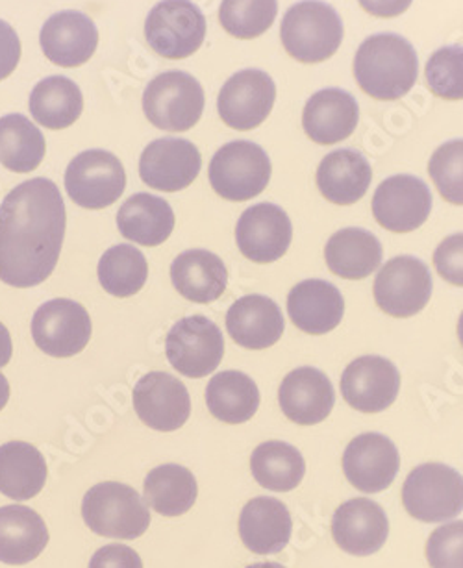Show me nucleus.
Here are the masks:
<instances>
[{
  "instance_id": "f257e3e1",
  "label": "nucleus",
  "mask_w": 463,
  "mask_h": 568,
  "mask_svg": "<svg viewBox=\"0 0 463 568\" xmlns=\"http://www.w3.org/2000/svg\"><path fill=\"white\" fill-rule=\"evenodd\" d=\"M66 226V202L52 180L10 191L0 204V280L18 290L43 284L62 254Z\"/></svg>"
},
{
  "instance_id": "f03ea898",
  "label": "nucleus",
  "mask_w": 463,
  "mask_h": 568,
  "mask_svg": "<svg viewBox=\"0 0 463 568\" xmlns=\"http://www.w3.org/2000/svg\"><path fill=\"white\" fill-rule=\"evenodd\" d=\"M354 77L358 85L376 101H399L417 82V52L402 36H371L354 57Z\"/></svg>"
},
{
  "instance_id": "7ed1b4c3",
  "label": "nucleus",
  "mask_w": 463,
  "mask_h": 568,
  "mask_svg": "<svg viewBox=\"0 0 463 568\" xmlns=\"http://www.w3.org/2000/svg\"><path fill=\"white\" fill-rule=\"evenodd\" d=\"M285 52L296 62L321 63L334 57L343 41V21L321 0H302L285 12L280 27Z\"/></svg>"
},
{
  "instance_id": "20e7f679",
  "label": "nucleus",
  "mask_w": 463,
  "mask_h": 568,
  "mask_svg": "<svg viewBox=\"0 0 463 568\" xmlns=\"http://www.w3.org/2000/svg\"><path fill=\"white\" fill-rule=\"evenodd\" d=\"M82 517L93 534L108 539L134 540L151 526V513L140 493L119 481L93 485L82 500Z\"/></svg>"
},
{
  "instance_id": "39448f33",
  "label": "nucleus",
  "mask_w": 463,
  "mask_h": 568,
  "mask_svg": "<svg viewBox=\"0 0 463 568\" xmlns=\"http://www.w3.org/2000/svg\"><path fill=\"white\" fill-rule=\"evenodd\" d=\"M407 515L421 523H445L463 511V476L443 463H424L407 474L402 487Z\"/></svg>"
},
{
  "instance_id": "423d86ee",
  "label": "nucleus",
  "mask_w": 463,
  "mask_h": 568,
  "mask_svg": "<svg viewBox=\"0 0 463 568\" xmlns=\"http://www.w3.org/2000/svg\"><path fill=\"white\" fill-rule=\"evenodd\" d=\"M149 123L165 132H188L201 121L204 90L184 71H165L152 79L143 93Z\"/></svg>"
},
{
  "instance_id": "0eeeda50",
  "label": "nucleus",
  "mask_w": 463,
  "mask_h": 568,
  "mask_svg": "<svg viewBox=\"0 0 463 568\" xmlns=\"http://www.w3.org/2000/svg\"><path fill=\"white\" fill-rule=\"evenodd\" d=\"M271 160L252 141H230L210 163V184L227 201L245 202L263 193L271 180Z\"/></svg>"
},
{
  "instance_id": "6e6552de",
  "label": "nucleus",
  "mask_w": 463,
  "mask_h": 568,
  "mask_svg": "<svg viewBox=\"0 0 463 568\" xmlns=\"http://www.w3.org/2000/svg\"><path fill=\"white\" fill-rule=\"evenodd\" d=\"M147 43L158 57H193L207 38V18L191 0H162L145 21Z\"/></svg>"
},
{
  "instance_id": "1a4fd4ad",
  "label": "nucleus",
  "mask_w": 463,
  "mask_h": 568,
  "mask_svg": "<svg viewBox=\"0 0 463 568\" xmlns=\"http://www.w3.org/2000/svg\"><path fill=\"white\" fill-rule=\"evenodd\" d=\"M127 173L112 152L93 149L74 156L66 171V191L77 206L104 210L123 195Z\"/></svg>"
},
{
  "instance_id": "9d476101",
  "label": "nucleus",
  "mask_w": 463,
  "mask_h": 568,
  "mask_svg": "<svg viewBox=\"0 0 463 568\" xmlns=\"http://www.w3.org/2000/svg\"><path fill=\"white\" fill-rule=\"evenodd\" d=\"M165 354L177 373L185 378H204L223 359V332L218 324L202 315L180 318L169 329Z\"/></svg>"
},
{
  "instance_id": "9b49d317",
  "label": "nucleus",
  "mask_w": 463,
  "mask_h": 568,
  "mask_svg": "<svg viewBox=\"0 0 463 568\" xmlns=\"http://www.w3.org/2000/svg\"><path fill=\"white\" fill-rule=\"evenodd\" d=\"M432 296V274L415 256L393 257L374 280V301L385 315L407 318L423 312Z\"/></svg>"
},
{
  "instance_id": "f8f14e48",
  "label": "nucleus",
  "mask_w": 463,
  "mask_h": 568,
  "mask_svg": "<svg viewBox=\"0 0 463 568\" xmlns=\"http://www.w3.org/2000/svg\"><path fill=\"white\" fill-rule=\"evenodd\" d=\"M91 317L85 307L69 298H54L38 307L32 318V337L51 357H73L90 345Z\"/></svg>"
},
{
  "instance_id": "ddd939ff",
  "label": "nucleus",
  "mask_w": 463,
  "mask_h": 568,
  "mask_svg": "<svg viewBox=\"0 0 463 568\" xmlns=\"http://www.w3.org/2000/svg\"><path fill=\"white\" fill-rule=\"evenodd\" d=\"M276 99V85L265 71L243 69L232 74L219 91V118L230 129L246 132L269 118Z\"/></svg>"
},
{
  "instance_id": "4468645a",
  "label": "nucleus",
  "mask_w": 463,
  "mask_h": 568,
  "mask_svg": "<svg viewBox=\"0 0 463 568\" xmlns=\"http://www.w3.org/2000/svg\"><path fill=\"white\" fill-rule=\"evenodd\" d=\"M432 212V193L423 180L396 174L384 180L373 196V215L382 229L407 234L426 223Z\"/></svg>"
},
{
  "instance_id": "2eb2a0df",
  "label": "nucleus",
  "mask_w": 463,
  "mask_h": 568,
  "mask_svg": "<svg viewBox=\"0 0 463 568\" xmlns=\"http://www.w3.org/2000/svg\"><path fill=\"white\" fill-rule=\"evenodd\" d=\"M201 152L191 141L162 138L145 146L140 158L143 184L163 193H177L195 182L201 173Z\"/></svg>"
},
{
  "instance_id": "dca6fc26",
  "label": "nucleus",
  "mask_w": 463,
  "mask_h": 568,
  "mask_svg": "<svg viewBox=\"0 0 463 568\" xmlns=\"http://www.w3.org/2000/svg\"><path fill=\"white\" fill-rule=\"evenodd\" d=\"M134 409L141 423L157 432H177L191 415L190 393L168 373H149L135 384Z\"/></svg>"
},
{
  "instance_id": "f3484780",
  "label": "nucleus",
  "mask_w": 463,
  "mask_h": 568,
  "mask_svg": "<svg viewBox=\"0 0 463 568\" xmlns=\"http://www.w3.org/2000/svg\"><path fill=\"white\" fill-rule=\"evenodd\" d=\"M401 374L382 356L358 357L341 376V395L356 412L380 413L396 400Z\"/></svg>"
},
{
  "instance_id": "a211bd4d",
  "label": "nucleus",
  "mask_w": 463,
  "mask_h": 568,
  "mask_svg": "<svg viewBox=\"0 0 463 568\" xmlns=\"http://www.w3.org/2000/svg\"><path fill=\"white\" fill-rule=\"evenodd\" d=\"M293 226L276 204L262 202L241 213L235 226V243L241 254L254 263H273L284 256L291 245Z\"/></svg>"
},
{
  "instance_id": "6ab92c4d",
  "label": "nucleus",
  "mask_w": 463,
  "mask_h": 568,
  "mask_svg": "<svg viewBox=\"0 0 463 568\" xmlns=\"http://www.w3.org/2000/svg\"><path fill=\"white\" fill-rule=\"evenodd\" d=\"M401 468V456L393 440L382 434H362L352 439L343 454V473L358 490L374 495L387 489Z\"/></svg>"
},
{
  "instance_id": "aec40b11",
  "label": "nucleus",
  "mask_w": 463,
  "mask_h": 568,
  "mask_svg": "<svg viewBox=\"0 0 463 568\" xmlns=\"http://www.w3.org/2000/svg\"><path fill=\"white\" fill-rule=\"evenodd\" d=\"M41 51L60 68H80L90 62L99 45V30L85 13L66 10L47 19L40 34Z\"/></svg>"
},
{
  "instance_id": "412c9836",
  "label": "nucleus",
  "mask_w": 463,
  "mask_h": 568,
  "mask_svg": "<svg viewBox=\"0 0 463 568\" xmlns=\"http://www.w3.org/2000/svg\"><path fill=\"white\" fill-rule=\"evenodd\" d=\"M335 545L351 556H371L390 535V520L382 506L369 498H354L335 509L332 517Z\"/></svg>"
},
{
  "instance_id": "4be33fe9",
  "label": "nucleus",
  "mask_w": 463,
  "mask_h": 568,
  "mask_svg": "<svg viewBox=\"0 0 463 568\" xmlns=\"http://www.w3.org/2000/svg\"><path fill=\"white\" fill-rule=\"evenodd\" d=\"M279 402L291 423L313 426L323 423L332 413L334 387L329 376L319 368H295L280 385Z\"/></svg>"
},
{
  "instance_id": "5701e85b",
  "label": "nucleus",
  "mask_w": 463,
  "mask_h": 568,
  "mask_svg": "<svg viewBox=\"0 0 463 568\" xmlns=\"http://www.w3.org/2000/svg\"><path fill=\"white\" fill-rule=\"evenodd\" d=\"M360 121V108L351 93L326 88L308 99L302 129L319 145H335L351 138Z\"/></svg>"
},
{
  "instance_id": "b1692460",
  "label": "nucleus",
  "mask_w": 463,
  "mask_h": 568,
  "mask_svg": "<svg viewBox=\"0 0 463 568\" xmlns=\"http://www.w3.org/2000/svg\"><path fill=\"white\" fill-rule=\"evenodd\" d=\"M227 329L243 348L263 351L276 345L284 334V315L269 296H241L227 313Z\"/></svg>"
},
{
  "instance_id": "393cba45",
  "label": "nucleus",
  "mask_w": 463,
  "mask_h": 568,
  "mask_svg": "<svg viewBox=\"0 0 463 568\" xmlns=\"http://www.w3.org/2000/svg\"><path fill=\"white\" fill-rule=\"evenodd\" d=\"M343 313L345 301L340 290L324 280H304L288 295V315L306 334H329L340 326Z\"/></svg>"
},
{
  "instance_id": "a878e982",
  "label": "nucleus",
  "mask_w": 463,
  "mask_h": 568,
  "mask_svg": "<svg viewBox=\"0 0 463 568\" xmlns=\"http://www.w3.org/2000/svg\"><path fill=\"white\" fill-rule=\"evenodd\" d=\"M290 509L284 501L271 496H258L246 501L240 515V537L243 545L258 556H271L284 550L291 539Z\"/></svg>"
},
{
  "instance_id": "bb28decb",
  "label": "nucleus",
  "mask_w": 463,
  "mask_h": 568,
  "mask_svg": "<svg viewBox=\"0 0 463 568\" xmlns=\"http://www.w3.org/2000/svg\"><path fill=\"white\" fill-rule=\"evenodd\" d=\"M373 169L368 158L354 149L330 152L319 163L318 187L326 201L351 206L368 193Z\"/></svg>"
},
{
  "instance_id": "cd10ccee",
  "label": "nucleus",
  "mask_w": 463,
  "mask_h": 568,
  "mask_svg": "<svg viewBox=\"0 0 463 568\" xmlns=\"http://www.w3.org/2000/svg\"><path fill=\"white\" fill-rule=\"evenodd\" d=\"M171 282L185 301L210 304L227 290L229 271L218 254L193 248L174 257Z\"/></svg>"
},
{
  "instance_id": "c85d7f7f",
  "label": "nucleus",
  "mask_w": 463,
  "mask_h": 568,
  "mask_svg": "<svg viewBox=\"0 0 463 568\" xmlns=\"http://www.w3.org/2000/svg\"><path fill=\"white\" fill-rule=\"evenodd\" d=\"M49 545V529L41 515L27 506L0 507V562L27 565Z\"/></svg>"
},
{
  "instance_id": "c756f323",
  "label": "nucleus",
  "mask_w": 463,
  "mask_h": 568,
  "mask_svg": "<svg viewBox=\"0 0 463 568\" xmlns=\"http://www.w3.org/2000/svg\"><path fill=\"white\" fill-rule=\"evenodd\" d=\"M118 229L124 240L141 246H158L171 237L174 212L162 196L138 193L119 207Z\"/></svg>"
},
{
  "instance_id": "7c9ffc66",
  "label": "nucleus",
  "mask_w": 463,
  "mask_h": 568,
  "mask_svg": "<svg viewBox=\"0 0 463 568\" xmlns=\"http://www.w3.org/2000/svg\"><path fill=\"white\" fill-rule=\"evenodd\" d=\"M47 481L46 457L34 445L12 440L0 446V493L23 501L40 495Z\"/></svg>"
},
{
  "instance_id": "2f4dec72",
  "label": "nucleus",
  "mask_w": 463,
  "mask_h": 568,
  "mask_svg": "<svg viewBox=\"0 0 463 568\" xmlns=\"http://www.w3.org/2000/svg\"><path fill=\"white\" fill-rule=\"evenodd\" d=\"M324 260L335 276L363 280L380 267L382 245L379 237L368 230L343 229L330 237Z\"/></svg>"
},
{
  "instance_id": "473e14b6",
  "label": "nucleus",
  "mask_w": 463,
  "mask_h": 568,
  "mask_svg": "<svg viewBox=\"0 0 463 568\" xmlns=\"http://www.w3.org/2000/svg\"><path fill=\"white\" fill-rule=\"evenodd\" d=\"M29 108L36 123L49 130H66L82 115L84 97L68 77H49L30 93Z\"/></svg>"
},
{
  "instance_id": "72a5a7b5",
  "label": "nucleus",
  "mask_w": 463,
  "mask_h": 568,
  "mask_svg": "<svg viewBox=\"0 0 463 568\" xmlns=\"http://www.w3.org/2000/svg\"><path fill=\"white\" fill-rule=\"evenodd\" d=\"M197 495L195 476L177 463L152 468L143 484V500L163 517H180L190 511Z\"/></svg>"
},
{
  "instance_id": "f704fd0d",
  "label": "nucleus",
  "mask_w": 463,
  "mask_h": 568,
  "mask_svg": "<svg viewBox=\"0 0 463 568\" xmlns=\"http://www.w3.org/2000/svg\"><path fill=\"white\" fill-rule=\"evenodd\" d=\"M208 409L227 424H243L256 415L260 390L254 379L240 371H224L210 379L207 387Z\"/></svg>"
},
{
  "instance_id": "c9c22d12",
  "label": "nucleus",
  "mask_w": 463,
  "mask_h": 568,
  "mask_svg": "<svg viewBox=\"0 0 463 568\" xmlns=\"http://www.w3.org/2000/svg\"><path fill=\"white\" fill-rule=\"evenodd\" d=\"M47 143L41 130L21 113L0 118V163L12 173H32L46 158Z\"/></svg>"
},
{
  "instance_id": "e433bc0d",
  "label": "nucleus",
  "mask_w": 463,
  "mask_h": 568,
  "mask_svg": "<svg viewBox=\"0 0 463 568\" xmlns=\"http://www.w3.org/2000/svg\"><path fill=\"white\" fill-rule=\"evenodd\" d=\"M251 470L263 489L288 493L301 484L306 463L295 446L284 440H268L252 452Z\"/></svg>"
},
{
  "instance_id": "4c0bfd02",
  "label": "nucleus",
  "mask_w": 463,
  "mask_h": 568,
  "mask_svg": "<svg viewBox=\"0 0 463 568\" xmlns=\"http://www.w3.org/2000/svg\"><path fill=\"white\" fill-rule=\"evenodd\" d=\"M97 274L102 290L107 291L108 295L129 298L138 295L147 284L149 263L143 252L129 243H123L108 248L102 254Z\"/></svg>"
},
{
  "instance_id": "58836bf2",
  "label": "nucleus",
  "mask_w": 463,
  "mask_h": 568,
  "mask_svg": "<svg viewBox=\"0 0 463 568\" xmlns=\"http://www.w3.org/2000/svg\"><path fill=\"white\" fill-rule=\"evenodd\" d=\"M279 0H223L219 21L238 40H254L273 27Z\"/></svg>"
},
{
  "instance_id": "ea45409f",
  "label": "nucleus",
  "mask_w": 463,
  "mask_h": 568,
  "mask_svg": "<svg viewBox=\"0 0 463 568\" xmlns=\"http://www.w3.org/2000/svg\"><path fill=\"white\" fill-rule=\"evenodd\" d=\"M426 82L435 97L463 101V45L443 47L426 62Z\"/></svg>"
},
{
  "instance_id": "a19ab883",
  "label": "nucleus",
  "mask_w": 463,
  "mask_h": 568,
  "mask_svg": "<svg viewBox=\"0 0 463 568\" xmlns=\"http://www.w3.org/2000/svg\"><path fill=\"white\" fill-rule=\"evenodd\" d=\"M429 173L446 202L463 206V140L441 145L430 158Z\"/></svg>"
},
{
  "instance_id": "79ce46f5",
  "label": "nucleus",
  "mask_w": 463,
  "mask_h": 568,
  "mask_svg": "<svg viewBox=\"0 0 463 568\" xmlns=\"http://www.w3.org/2000/svg\"><path fill=\"white\" fill-rule=\"evenodd\" d=\"M426 559L432 568H463V520L434 529L426 542Z\"/></svg>"
},
{
  "instance_id": "37998d69",
  "label": "nucleus",
  "mask_w": 463,
  "mask_h": 568,
  "mask_svg": "<svg viewBox=\"0 0 463 568\" xmlns=\"http://www.w3.org/2000/svg\"><path fill=\"white\" fill-rule=\"evenodd\" d=\"M434 267L445 282L463 287V234L441 241L434 252Z\"/></svg>"
},
{
  "instance_id": "c03bdc74",
  "label": "nucleus",
  "mask_w": 463,
  "mask_h": 568,
  "mask_svg": "<svg viewBox=\"0 0 463 568\" xmlns=\"http://www.w3.org/2000/svg\"><path fill=\"white\" fill-rule=\"evenodd\" d=\"M90 568H143V561L130 546L107 545L93 554Z\"/></svg>"
},
{
  "instance_id": "a18cd8bd",
  "label": "nucleus",
  "mask_w": 463,
  "mask_h": 568,
  "mask_svg": "<svg viewBox=\"0 0 463 568\" xmlns=\"http://www.w3.org/2000/svg\"><path fill=\"white\" fill-rule=\"evenodd\" d=\"M21 60V41L13 27L0 19V80L8 79Z\"/></svg>"
},
{
  "instance_id": "49530a36",
  "label": "nucleus",
  "mask_w": 463,
  "mask_h": 568,
  "mask_svg": "<svg viewBox=\"0 0 463 568\" xmlns=\"http://www.w3.org/2000/svg\"><path fill=\"white\" fill-rule=\"evenodd\" d=\"M358 2L374 18H396L412 7L413 0H358Z\"/></svg>"
},
{
  "instance_id": "de8ad7c7",
  "label": "nucleus",
  "mask_w": 463,
  "mask_h": 568,
  "mask_svg": "<svg viewBox=\"0 0 463 568\" xmlns=\"http://www.w3.org/2000/svg\"><path fill=\"white\" fill-rule=\"evenodd\" d=\"M12 335L8 332L7 326L0 323V368L7 367L10 359H12Z\"/></svg>"
},
{
  "instance_id": "09e8293b",
  "label": "nucleus",
  "mask_w": 463,
  "mask_h": 568,
  "mask_svg": "<svg viewBox=\"0 0 463 568\" xmlns=\"http://www.w3.org/2000/svg\"><path fill=\"white\" fill-rule=\"evenodd\" d=\"M8 400H10V384L7 376L0 373V412L7 407Z\"/></svg>"
},
{
  "instance_id": "8fccbe9b",
  "label": "nucleus",
  "mask_w": 463,
  "mask_h": 568,
  "mask_svg": "<svg viewBox=\"0 0 463 568\" xmlns=\"http://www.w3.org/2000/svg\"><path fill=\"white\" fill-rule=\"evenodd\" d=\"M246 568H285L284 565H280V562H254L251 567Z\"/></svg>"
},
{
  "instance_id": "3c124183",
  "label": "nucleus",
  "mask_w": 463,
  "mask_h": 568,
  "mask_svg": "<svg viewBox=\"0 0 463 568\" xmlns=\"http://www.w3.org/2000/svg\"><path fill=\"white\" fill-rule=\"evenodd\" d=\"M457 339H460V345L463 346V313L460 315V321H457Z\"/></svg>"
}]
</instances>
